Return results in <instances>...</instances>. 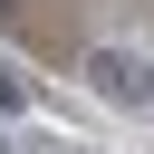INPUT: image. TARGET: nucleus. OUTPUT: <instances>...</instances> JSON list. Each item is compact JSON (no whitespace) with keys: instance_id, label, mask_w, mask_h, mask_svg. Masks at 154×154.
Segmentation results:
<instances>
[{"instance_id":"nucleus-1","label":"nucleus","mask_w":154,"mask_h":154,"mask_svg":"<svg viewBox=\"0 0 154 154\" xmlns=\"http://www.w3.org/2000/svg\"><path fill=\"white\" fill-rule=\"evenodd\" d=\"M87 87H96L106 106H144V58L106 38V48H87Z\"/></svg>"},{"instance_id":"nucleus-2","label":"nucleus","mask_w":154,"mask_h":154,"mask_svg":"<svg viewBox=\"0 0 154 154\" xmlns=\"http://www.w3.org/2000/svg\"><path fill=\"white\" fill-rule=\"evenodd\" d=\"M29 96H38V87H29V67H19V58H0V116H29Z\"/></svg>"},{"instance_id":"nucleus-3","label":"nucleus","mask_w":154,"mask_h":154,"mask_svg":"<svg viewBox=\"0 0 154 154\" xmlns=\"http://www.w3.org/2000/svg\"><path fill=\"white\" fill-rule=\"evenodd\" d=\"M144 106H154V58H144Z\"/></svg>"},{"instance_id":"nucleus-4","label":"nucleus","mask_w":154,"mask_h":154,"mask_svg":"<svg viewBox=\"0 0 154 154\" xmlns=\"http://www.w3.org/2000/svg\"><path fill=\"white\" fill-rule=\"evenodd\" d=\"M0 154H19V144H10V125H0Z\"/></svg>"},{"instance_id":"nucleus-5","label":"nucleus","mask_w":154,"mask_h":154,"mask_svg":"<svg viewBox=\"0 0 154 154\" xmlns=\"http://www.w3.org/2000/svg\"><path fill=\"white\" fill-rule=\"evenodd\" d=\"M58 154H77V144H58Z\"/></svg>"}]
</instances>
